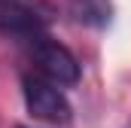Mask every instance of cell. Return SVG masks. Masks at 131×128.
<instances>
[{
    "mask_svg": "<svg viewBox=\"0 0 131 128\" xmlns=\"http://www.w3.org/2000/svg\"><path fill=\"white\" fill-rule=\"evenodd\" d=\"M28 46H31V58L37 64V70L43 73V79H49L55 86H76L79 82V61L64 43L52 40L49 34H40V37L28 40Z\"/></svg>",
    "mask_w": 131,
    "mask_h": 128,
    "instance_id": "6da1fadb",
    "label": "cell"
},
{
    "mask_svg": "<svg viewBox=\"0 0 131 128\" xmlns=\"http://www.w3.org/2000/svg\"><path fill=\"white\" fill-rule=\"evenodd\" d=\"M21 92H25V107L34 119H43L49 125H70L73 107L55 82H49L43 76H25Z\"/></svg>",
    "mask_w": 131,
    "mask_h": 128,
    "instance_id": "7a4b0ae2",
    "label": "cell"
},
{
    "mask_svg": "<svg viewBox=\"0 0 131 128\" xmlns=\"http://www.w3.org/2000/svg\"><path fill=\"white\" fill-rule=\"evenodd\" d=\"M52 22V6L46 0H0V34L34 40L46 34Z\"/></svg>",
    "mask_w": 131,
    "mask_h": 128,
    "instance_id": "3957f363",
    "label": "cell"
},
{
    "mask_svg": "<svg viewBox=\"0 0 131 128\" xmlns=\"http://www.w3.org/2000/svg\"><path fill=\"white\" fill-rule=\"evenodd\" d=\"M15 128H31V125H15Z\"/></svg>",
    "mask_w": 131,
    "mask_h": 128,
    "instance_id": "277c9868",
    "label": "cell"
}]
</instances>
